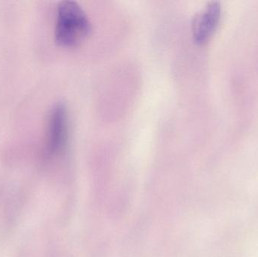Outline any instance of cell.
<instances>
[{
  "label": "cell",
  "instance_id": "7a4b0ae2",
  "mask_svg": "<svg viewBox=\"0 0 258 257\" xmlns=\"http://www.w3.org/2000/svg\"><path fill=\"white\" fill-rule=\"evenodd\" d=\"M68 109L63 103H57L50 113L47 133V149L53 155L66 149L69 135Z\"/></svg>",
  "mask_w": 258,
  "mask_h": 257
},
{
  "label": "cell",
  "instance_id": "6da1fadb",
  "mask_svg": "<svg viewBox=\"0 0 258 257\" xmlns=\"http://www.w3.org/2000/svg\"><path fill=\"white\" fill-rule=\"evenodd\" d=\"M92 23L81 6L74 0H63L57 10L55 39L64 46L81 42L92 31Z\"/></svg>",
  "mask_w": 258,
  "mask_h": 257
},
{
  "label": "cell",
  "instance_id": "3957f363",
  "mask_svg": "<svg viewBox=\"0 0 258 257\" xmlns=\"http://www.w3.org/2000/svg\"><path fill=\"white\" fill-rule=\"evenodd\" d=\"M221 5L218 2H210L192 18V35L196 42L204 43L213 34L219 22Z\"/></svg>",
  "mask_w": 258,
  "mask_h": 257
}]
</instances>
